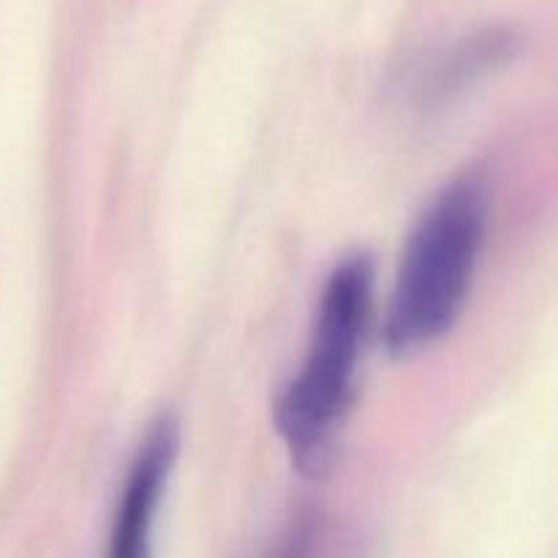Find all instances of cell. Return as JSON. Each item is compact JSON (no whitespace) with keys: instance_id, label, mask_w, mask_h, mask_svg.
I'll use <instances>...</instances> for the list:
<instances>
[{"instance_id":"cell-3","label":"cell","mask_w":558,"mask_h":558,"mask_svg":"<svg viewBox=\"0 0 558 558\" xmlns=\"http://www.w3.org/2000/svg\"><path fill=\"white\" fill-rule=\"evenodd\" d=\"M178 445L180 430L172 417H161L147 430L114 507L107 558H153L156 518L172 477Z\"/></svg>"},{"instance_id":"cell-1","label":"cell","mask_w":558,"mask_h":558,"mask_svg":"<svg viewBox=\"0 0 558 558\" xmlns=\"http://www.w3.org/2000/svg\"><path fill=\"white\" fill-rule=\"evenodd\" d=\"M374 294V262L365 254L347 256L327 276L308 354L276 407L294 466L322 474L332 461L343 417L349 412L363 352Z\"/></svg>"},{"instance_id":"cell-5","label":"cell","mask_w":558,"mask_h":558,"mask_svg":"<svg viewBox=\"0 0 558 558\" xmlns=\"http://www.w3.org/2000/svg\"><path fill=\"white\" fill-rule=\"evenodd\" d=\"M314 554L316 550H314V543H311V539H298V543H289L278 558H316Z\"/></svg>"},{"instance_id":"cell-4","label":"cell","mask_w":558,"mask_h":558,"mask_svg":"<svg viewBox=\"0 0 558 558\" xmlns=\"http://www.w3.org/2000/svg\"><path fill=\"white\" fill-rule=\"evenodd\" d=\"M515 33L505 31V27H488V31H480L474 36L461 38L456 47L441 52V58L434 63V71H430V90L445 96V93L458 90V87H466L469 82L483 76L485 71L505 63L515 52Z\"/></svg>"},{"instance_id":"cell-2","label":"cell","mask_w":558,"mask_h":558,"mask_svg":"<svg viewBox=\"0 0 558 558\" xmlns=\"http://www.w3.org/2000/svg\"><path fill=\"white\" fill-rule=\"evenodd\" d=\"M488 232V189L477 178L447 185L409 238L385 322L398 357L439 341L466 305Z\"/></svg>"}]
</instances>
